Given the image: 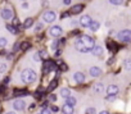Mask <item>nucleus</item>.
<instances>
[{
  "label": "nucleus",
  "mask_w": 131,
  "mask_h": 114,
  "mask_svg": "<svg viewBox=\"0 0 131 114\" xmlns=\"http://www.w3.org/2000/svg\"><path fill=\"white\" fill-rule=\"evenodd\" d=\"M21 80L25 82V83H32L35 80H36V72L34 69H25L22 73H21Z\"/></svg>",
  "instance_id": "nucleus-1"
},
{
  "label": "nucleus",
  "mask_w": 131,
  "mask_h": 114,
  "mask_svg": "<svg viewBox=\"0 0 131 114\" xmlns=\"http://www.w3.org/2000/svg\"><path fill=\"white\" fill-rule=\"evenodd\" d=\"M79 40H80V41H81V42H82V44H84V45L90 50V51H91V49L95 46L94 39H91V37H90V36H88V35H82L81 37H79Z\"/></svg>",
  "instance_id": "nucleus-2"
},
{
  "label": "nucleus",
  "mask_w": 131,
  "mask_h": 114,
  "mask_svg": "<svg viewBox=\"0 0 131 114\" xmlns=\"http://www.w3.org/2000/svg\"><path fill=\"white\" fill-rule=\"evenodd\" d=\"M117 37L122 42H128V41H131V31L130 30H122V31L118 32Z\"/></svg>",
  "instance_id": "nucleus-3"
},
{
  "label": "nucleus",
  "mask_w": 131,
  "mask_h": 114,
  "mask_svg": "<svg viewBox=\"0 0 131 114\" xmlns=\"http://www.w3.org/2000/svg\"><path fill=\"white\" fill-rule=\"evenodd\" d=\"M42 18H44V21H45V22L51 23V22H54V21H55L57 16H55V13H54L53 10H46V12L42 14Z\"/></svg>",
  "instance_id": "nucleus-4"
},
{
  "label": "nucleus",
  "mask_w": 131,
  "mask_h": 114,
  "mask_svg": "<svg viewBox=\"0 0 131 114\" xmlns=\"http://www.w3.org/2000/svg\"><path fill=\"white\" fill-rule=\"evenodd\" d=\"M55 68H57L55 62H53V60H46V62H44V73L51 72V71H54Z\"/></svg>",
  "instance_id": "nucleus-5"
},
{
  "label": "nucleus",
  "mask_w": 131,
  "mask_h": 114,
  "mask_svg": "<svg viewBox=\"0 0 131 114\" xmlns=\"http://www.w3.org/2000/svg\"><path fill=\"white\" fill-rule=\"evenodd\" d=\"M0 14H2V18L5 19V21H10V19L14 18V17H13V12H12V9H9V8H4Z\"/></svg>",
  "instance_id": "nucleus-6"
},
{
  "label": "nucleus",
  "mask_w": 131,
  "mask_h": 114,
  "mask_svg": "<svg viewBox=\"0 0 131 114\" xmlns=\"http://www.w3.org/2000/svg\"><path fill=\"white\" fill-rule=\"evenodd\" d=\"M13 108H14L17 111H22V110H25V108H26V103H25L22 99H17V100H14V103H13Z\"/></svg>",
  "instance_id": "nucleus-7"
},
{
  "label": "nucleus",
  "mask_w": 131,
  "mask_h": 114,
  "mask_svg": "<svg viewBox=\"0 0 131 114\" xmlns=\"http://www.w3.org/2000/svg\"><path fill=\"white\" fill-rule=\"evenodd\" d=\"M62 32H63V31H62V27H60V26H53V27H50V30H49V35L53 36V37L60 36Z\"/></svg>",
  "instance_id": "nucleus-8"
},
{
  "label": "nucleus",
  "mask_w": 131,
  "mask_h": 114,
  "mask_svg": "<svg viewBox=\"0 0 131 114\" xmlns=\"http://www.w3.org/2000/svg\"><path fill=\"white\" fill-rule=\"evenodd\" d=\"M91 17L90 16H88V14H85V16H82L81 17V19H80V23H81V26L82 27H90V24H91Z\"/></svg>",
  "instance_id": "nucleus-9"
},
{
  "label": "nucleus",
  "mask_w": 131,
  "mask_h": 114,
  "mask_svg": "<svg viewBox=\"0 0 131 114\" xmlns=\"http://www.w3.org/2000/svg\"><path fill=\"white\" fill-rule=\"evenodd\" d=\"M75 47H76V50H79L80 53H89V51H90V50H89V49H88V47H86V46H85L79 39H77L76 42H75Z\"/></svg>",
  "instance_id": "nucleus-10"
},
{
  "label": "nucleus",
  "mask_w": 131,
  "mask_h": 114,
  "mask_svg": "<svg viewBox=\"0 0 131 114\" xmlns=\"http://www.w3.org/2000/svg\"><path fill=\"white\" fill-rule=\"evenodd\" d=\"M82 9H84V5H82V4L73 5V7L71 8V10H70V14H79V13L82 12Z\"/></svg>",
  "instance_id": "nucleus-11"
},
{
  "label": "nucleus",
  "mask_w": 131,
  "mask_h": 114,
  "mask_svg": "<svg viewBox=\"0 0 131 114\" xmlns=\"http://www.w3.org/2000/svg\"><path fill=\"white\" fill-rule=\"evenodd\" d=\"M73 78H75V81H76L77 83H82V82H85V74H84L82 72H76L75 76H73Z\"/></svg>",
  "instance_id": "nucleus-12"
},
{
  "label": "nucleus",
  "mask_w": 131,
  "mask_h": 114,
  "mask_svg": "<svg viewBox=\"0 0 131 114\" xmlns=\"http://www.w3.org/2000/svg\"><path fill=\"white\" fill-rule=\"evenodd\" d=\"M118 91H119V88H118L117 85H111V86H108V88H107L108 95H117Z\"/></svg>",
  "instance_id": "nucleus-13"
},
{
  "label": "nucleus",
  "mask_w": 131,
  "mask_h": 114,
  "mask_svg": "<svg viewBox=\"0 0 131 114\" xmlns=\"http://www.w3.org/2000/svg\"><path fill=\"white\" fill-rule=\"evenodd\" d=\"M62 113L63 114H73L75 113V109H73V106H70L67 104H64L62 106Z\"/></svg>",
  "instance_id": "nucleus-14"
},
{
  "label": "nucleus",
  "mask_w": 131,
  "mask_h": 114,
  "mask_svg": "<svg viewBox=\"0 0 131 114\" xmlns=\"http://www.w3.org/2000/svg\"><path fill=\"white\" fill-rule=\"evenodd\" d=\"M89 72H90V76L91 77H99L102 74V69L98 68V67H91Z\"/></svg>",
  "instance_id": "nucleus-15"
},
{
  "label": "nucleus",
  "mask_w": 131,
  "mask_h": 114,
  "mask_svg": "<svg viewBox=\"0 0 131 114\" xmlns=\"http://www.w3.org/2000/svg\"><path fill=\"white\" fill-rule=\"evenodd\" d=\"M91 53H93L94 55H96V56H102V55H103V47L95 45V46L91 49Z\"/></svg>",
  "instance_id": "nucleus-16"
},
{
  "label": "nucleus",
  "mask_w": 131,
  "mask_h": 114,
  "mask_svg": "<svg viewBox=\"0 0 131 114\" xmlns=\"http://www.w3.org/2000/svg\"><path fill=\"white\" fill-rule=\"evenodd\" d=\"M76 103H77V100H76V97H73V96H68L67 99H66V104L70 105V106H75Z\"/></svg>",
  "instance_id": "nucleus-17"
},
{
  "label": "nucleus",
  "mask_w": 131,
  "mask_h": 114,
  "mask_svg": "<svg viewBox=\"0 0 131 114\" xmlns=\"http://www.w3.org/2000/svg\"><path fill=\"white\" fill-rule=\"evenodd\" d=\"M103 90H104L103 83H95V85H94V92H96V94H102Z\"/></svg>",
  "instance_id": "nucleus-18"
},
{
  "label": "nucleus",
  "mask_w": 131,
  "mask_h": 114,
  "mask_svg": "<svg viewBox=\"0 0 131 114\" xmlns=\"http://www.w3.org/2000/svg\"><path fill=\"white\" fill-rule=\"evenodd\" d=\"M60 96H62L63 99H67L68 96H71V91H70L68 88H62V90H60Z\"/></svg>",
  "instance_id": "nucleus-19"
},
{
  "label": "nucleus",
  "mask_w": 131,
  "mask_h": 114,
  "mask_svg": "<svg viewBox=\"0 0 131 114\" xmlns=\"http://www.w3.org/2000/svg\"><path fill=\"white\" fill-rule=\"evenodd\" d=\"M99 27H100V23H99V22H96V21H93L89 28H90L91 31H94V32H95V31H98V30H99Z\"/></svg>",
  "instance_id": "nucleus-20"
},
{
  "label": "nucleus",
  "mask_w": 131,
  "mask_h": 114,
  "mask_svg": "<svg viewBox=\"0 0 131 114\" xmlns=\"http://www.w3.org/2000/svg\"><path fill=\"white\" fill-rule=\"evenodd\" d=\"M7 30H8L10 33H13V35H17V33H18V28L14 27L13 24H7Z\"/></svg>",
  "instance_id": "nucleus-21"
},
{
  "label": "nucleus",
  "mask_w": 131,
  "mask_h": 114,
  "mask_svg": "<svg viewBox=\"0 0 131 114\" xmlns=\"http://www.w3.org/2000/svg\"><path fill=\"white\" fill-rule=\"evenodd\" d=\"M32 24H34V19L32 18H27L25 21V23H23V28H30V27H32Z\"/></svg>",
  "instance_id": "nucleus-22"
},
{
  "label": "nucleus",
  "mask_w": 131,
  "mask_h": 114,
  "mask_svg": "<svg viewBox=\"0 0 131 114\" xmlns=\"http://www.w3.org/2000/svg\"><path fill=\"white\" fill-rule=\"evenodd\" d=\"M14 95L16 96H18V95L19 96H23V95H27V91L26 90H16L14 91Z\"/></svg>",
  "instance_id": "nucleus-23"
},
{
  "label": "nucleus",
  "mask_w": 131,
  "mask_h": 114,
  "mask_svg": "<svg viewBox=\"0 0 131 114\" xmlns=\"http://www.w3.org/2000/svg\"><path fill=\"white\" fill-rule=\"evenodd\" d=\"M28 47H30V44H28V42H22V44H21V46H19V49H21L22 51L27 50Z\"/></svg>",
  "instance_id": "nucleus-24"
},
{
  "label": "nucleus",
  "mask_w": 131,
  "mask_h": 114,
  "mask_svg": "<svg viewBox=\"0 0 131 114\" xmlns=\"http://www.w3.org/2000/svg\"><path fill=\"white\" fill-rule=\"evenodd\" d=\"M57 85H58V81H57V80H53V81L50 82V86H49V90H54V88L57 87Z\"/></svg>",
  "instance_id": "nucleus-25"
},
{
  "label": "nucleus",
  "mask_w": 131,
  "mask_h": 114,
  "mask_svg": "<svg viewBox=\"0 0 131 114\" xmlns=\"http://www.w3.org/2000/svg\"><path fill=\"white\" fill-rule=\"evenodd\" d=\"M125 68H126L127 71H131V59L125 60Z\"/></svg>",
  "instance_id": "nucleus-26"
},
{
  "label": "nucleus",
  "mask_w": 131,
  "mask_h": 114,
  "mask_svg": "<svg viewBox=\"0 0 131 114\" xmlns=\"http://www.w3.org/2000/svg\"><path fill=\"white\" fill-rule=\"evenodd\" d=\"M109 3L113 5H121L123 3V0H109Z\"/></svg>",
  "instance_id": "nucleus-27"
},
{
  "label": "nucleus",
  "mask_w": 131,
  "mask_h": 114,
  "mask_svg": "<svg viewBox=\"0 0 131 114\" xmlns=\"http://www.w3.org/2000/svg\"><path fill=\"white\" fill-rule=\"evenodd\" d=\"M7 44H8L7 39H4V37H0V47H4Z\"/></svg>",
  "instance_id": "nucleus-28"
},
{
  "label": "nucleus",
  "mask_w": 131,
  "mask_h": 114,
  "mask_svg": "<svg viewBox=\"0 0 131 114\" xmlns=\"http://www.w3.org/2000/svg\"><path fill=\"white\" fill-rule=\"evenodd\" d=\"M7 71V64L5 63H0V73H4Z\"/></svg>",
  "instance_id": "nucleus-29"
},
{
  "label": "nucleus",
  "mask_w": 131,
  "mask_h": 114,
  "mask_svg": "<svg viewBox=\"0 0 131 114\" xmlns=\"http://www.w3.org/2000/svg\"><path fill=\"white\" fill-rule=\"evenodd\" d=\"M39 55H40V58H46L48 53H46V50H41V51L39 53Z\"/></svg>",
  "instance_id": "nucleus-30"
},
{
  "label": "nucleus",
  "mask_w": 131,
  "mask_h": 114,
  "mask_svg": "<svg viewBox=\"0 0 131 114\" xmlns=\"http://www.w3.org/2000/svg\"><path fill=\"white\" fill-rule=\"evenodd\" d=\"M86 114H96V111H95L94 108H88L86 109Z\"/></svg>",
  "instance_id": "nucleus-31"
},
{
  "label": "nucleus",
  "mask_w": 131,
  "mask_h": 114,
  "mask_svg": "<svg viewBox=\"0 0 131 114\" xmlns=\"http://www.w3.org/2000/svg\"><path fill=\"white\" fill-rule=\"evenodd\" d=\"M40 114H51V110L48 109V108H42V110H41Z\"/></svg>",
  "instance_id": "nucleus-32"
},
{
  "label": "nucleus",
  "mask_w": 131,
  "mask_h": 114,
  "mask_svg": "<svg viewBox=\"0 0 131 114\" xmlns=\"http://www.w3.org/2000/svg\"><path fill=\"white\" fill-rule=\"evenodd\" d=\"M105 99H107V101H114L116 100V95H108Z\"/></svg>",
  "instance_id": "nucleus-33"
},
{
  "label": "nucleus",
  "mask_w": 131,
  "mask_h": 114,
  "mask_svg": "<svg viewBox=\"0 0 131 114\" xmlns=\"http://www.w3.org/2000/svg\"><path fill=\"white\" fill-rule=\"evenodd\" d=\"M40 59H41V58H40L39 53H35V54H34V60H35V62H40Z\"/></svg>",
  "instance_id": "nucleus-34"
},
{
  "label": "nucleus",
  "mask_w": 131,
  "mask_h": 114,
  "mask_svg": "<svg viewBox=\"0 0 131 114\" xmlns=\"http://www.w3.org/2000/svg\"><path fill=\"white\" fill-rule=\"evenodd\" d=\"M59 42H60V41L55 40V41H54V42L51 44V47H53V49H57V47H58V45H59Z\"/></svg>",
  "instance_id": "nucleus-35"
},
{
  "label": "nucleus",
  "mask_w": 131,
  "mask_h": 114,
  "mask_svg": "<svg viewBox=\"0 0 131 114\" xmlns=\"http://www.w3.org/2000/svg\"><path fill=\"white\" fill-rule=\"evenodd\" d=\"M13 26H14V27H18V26H19V21H18L17 18H13Z\"/></svg>",
  "instance_id": "nucleus-36"
},
{
  "label": "nucleus",
  "mask_w": 131,
  "mask_h": 114,
  "mask_svg": "<svg viewBox=\"0 0 131 114\" xmlns=\"http://www.w3.org/2000/svg\"><path fill=\"white\" fill-rule=\"evenodd\" d=\"M49 100H51V101H55V100H57V96H55L54 94H51V95L49 96Z\"/></svg>",
  "instance_id": "nucleus-37"
},
{
  "label": "nucleus",
  "mask_w": 131,
  "mask_h": 114,
  "mask_svg": "<svg viewBox=\"0 0 131 114\" xmlns=\"http://www.w3.org/2000/svg\"><path fill=\"white\" fill-rule=\"evenodd\" d=\"M36 31H40V30H42V23H39L37 26H36V28H35Z\"/></svg>",
  "instance_id": "nucleus-38"
},
{
  "label": "nucleus",
  "mask_w": 131,
  "mask_h": 114,
  "mask_svg": "<svg viewBox=\"0 0 131 114\" xmlns=\"http://www.w3.org/2000/svg\"><path fill=\"white\" fill-rule=\"evenodd\" d=\"M68 16H70V12H66V13H63L60 16V18H66V17H68Z\"/></svg>",
  "instance_id": "nucleus-39"
},
{
  "label": "nucleus",
  "mask_w": 131,
  "mask_h": 114,
  "mask_svg": "<svg viewBox=\"0 0 131 114\" xmlns=\"http://www.w3.org/2000/svg\"><path fill=\"white\" fill-rule=\"evenodd\" d=\"M19 46H21L19 44H16V45H14V47H13V51H17V50L19 49Z\"/></svg>",
  "instance_id": "nucleus-40"
},
{
  "label": "nucleus",
  "mask_w": 131,
  "mask_h": 114,
  "mask_svg": "<svg viewBox=\"0 0 131 114\" xmlns=\"http://www.w3.org/2000/svg\"><path fill=\"white\" fill-rule=\"evenodd\" d=\"M60 66H62V67H60V68H62V71H67V66H66L64 63H62Z\"/></svg>",
  "instance_id": "nucleus-41"
},
{
  "label": "nucleus",
  "mask_w": 131,
  "mask_h": 114,
  "mask_svg": "<svg viewBox=\"0 0 131 114\" xmlns=\"http://www.w3.org/2000/svg\"><path fill=\"white\" fill-rule=\"evenodd\" d=\"M63 4H66V5H70V4H71V0H63Z\"/></svg>",
  "instance_id": "nucleus-42"
},
{
  "label": "nucleus",
  "mask_w": 131,
  "mask_h": 114,
  "mask_svg": "<svg viewBox=\"0 0 131 114\" xmlns=\"http://www.w3.org/2000/svg\"><path fill=\"white\" fill-rule=\"evenodd\" d=\"M51 110H53V111H58L59 109H58V106H55V105H53V106H51Z\"/></svg>",
  "instance_id": "nucleus-43"
},
{
  "label": "nucleus",
  "mask_w": 131,
  "mask_h": 114,
  "mask_svg": "<svg viewBox=\"0 0 131 114\" xmlns=\"http://www.w3.org/2000/svg\"><path fill=\"white\" fill-rule=\"evenodd\" d=\"M8 82H10V77H7V78H5V81H4V85H7Z\"/></svg>",
  "instance_id": "nucleus-44"
},
{
  "label": "nucleus",
  "mask_w": 131,
  "mask_h": 114,
  "mask_svg": "<svg viewBox=\"0 0 131 114\" xmlns=\"http://www.w3.org/2000/svg\"><path fill=\"white\" fill-rule=\"evenodd\" d=\"M22 7H23V8H25V9H27V8H28V4H27V3H26V2H25V3H23V4H22Z\"/></svg>",
  "instance_id": "nucleus-45"
},
{
  "label": "nucleus",
  "mask_w": 131,
  "mask_h": 114,
  "mask_svg": "<svg viewBox=\"0 0 131 114\" xmlns=\"http://www.w3.org/2000/svg\"><path fill=\"white\" fill-rule=\"evenodd\" d=\"M55 56H60V51H59V50H57V53H55Z\"/></svg>",
  "instance_id": "nucleus-46"
},
{
  "label": "nucleus",
  "mask_w": 131,
  "mask_h": 114,
  "mask_svg": "<svg viewBox=\"0 0 131 114\" xmlns=\"http://www.w3.org/2000/svg\"><path fill=\"white\" fill-rule=\"evenodd\" d=\"M99 114H109V113H108V111H107V110H103V111H100V113H99Z\"/></svg>",
  "instance_id": "nucleus-47"
},
{
  "label": "nucleus",
  "mask_w": 131,
  "mask_h": 114,
  "mask_svg": "<svg viewBox=\"0 0 131 114\" xmlns=\"http://www.w3.org/2000/svg\"><path fill=\"white\" fill-rule=\"evenodd\" d=\"M5 114H16L14 111H8V113H5Z\"/></svg>",
  "instance_id": "nucleus-48"
},
{
  "label": "nucleus",
  "mask_w": 131,
  "mask_h": 114,
  "mask_svg": "<svg viewBox=\"0 0 131 114\" xmlns=\"http://www.w3.org/2000/svg\"><path fill=\"white\" fill-rule=\"evenodd\" d=\"M23 2H26V0H23Z\"/></svg>",
  "instance_id": "nucleus-49"
},
{
  "label": "nucleus",
  "mask_w": 131,
  "mask_h": 114,
  "mask_svg": "<svg viewBox=\"0 0 131 114\" xmlns=\"http://www.w3.org/2000/svg\"><path fill=\"white\" fill-rule=\"evenodd\" d=\"M39 114H40V113H39Z\"/></svg>",
  "instance_id": "nucleus-50"
}]
</instances>
